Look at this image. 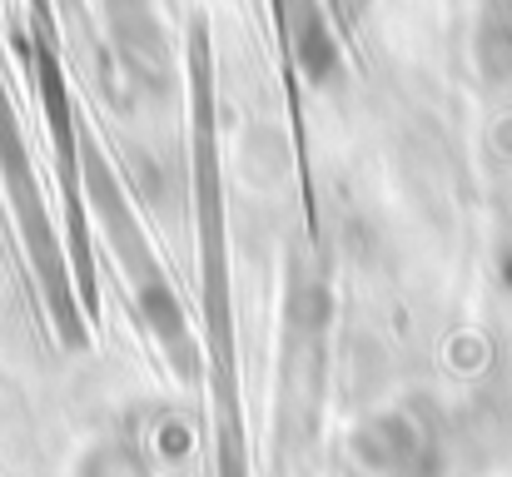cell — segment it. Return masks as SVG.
Listing matches in <instances>:
<instances>
[{
  "label": "cell",
  "instance_id": "7a4b0ae2",
  "mask_svg": "<svg viewBox=\"0 0 512 477\" xmlns=\"http://www.w3.org/2000/svg\"><path fill=\"white\" fill-rule=\"evenodd\" d=\"M80 189L90 194L95 219H100V229H105L115 259L125 264V279H130V289H135V314H140V323L150 328V338L160 343V353L174 363L179 378H199V343H194V333H189L184 304H179L174 284L165 279V269H160V259H155V244H150V234L140 229V219H135V209H130L120 179H115V169L105 164L100 145H95L90 135H80Z\"/></svg>",
  "mask_w": 512,
  "mask_h": 477
},
{
  "label": "cell",
  "instance_id": "6da1fadb",
  "mask_svg": "<svg viewBox=\"0 0 512 477\" xmlns=\"http://www.w3.org/2000/svg\"><path fill=\"white\" fill-rule=\"evenodd\" d=\"M189 120H194V204H199V264H204V333L219 393V477H249L239 398H234V328H229V269H224V179L214 130V65L204 20L189 30Z\"/></svg>",
  "mask_w": 512,
  "mask_h": 477
},
{
  "label": "cell",
  "instance_id": "3957f363",
  "mask_svg": "<svg viewBox=\"0 0 512 477\" xmlns=\"http://www.w3.org/2000/svg\"><path fill=\"white\" fill-rule=\"evenodd\" d=\"M0 174H5V189L15 194V219H20V234H25V249H30V264H35V279L45 289V304L60 323V338L70 348L85 343V323L75 309V289H70V264L55 244V229L45 219V204H40V184H35V164L25 150V135H20V120H15V105L5 95V75H0Z\"/></svg>",
  "mask_w": 512,
  "mask_h": 477
},
{
  "label": "cell",
  "instance_id": "8992f818",
  "mask_svg": "<svg viewBox=\"0 0 512 477\" xmlns=\"http://www.w3.org/2000/svg\"><path fill=\"white\" fill-rule=\"evenodd\" d=\"M274 15H279V35L289 40V55L304 70V80H314V85L334 80L339 75V40L329 30L324 0H274Z\"/></svg>",
  "mask_w": 512,
  "mask_h": 477
},
{
  "label": "cell",
  "instance_id": "277c9868",
  "mask_svg": "<svg viewBox=\"0 0 512 477\" xmlns=\"http://www.w3.org/2000/svg\"><path fill=\"white\" fill-rule=\"evenodd\" d=\"M348 453L378 477H433V433L418 423L413 408L368 413L353 428Z\"/></svg>",
  "mask_w": 512,
  "mask_h": 477
},
{
  "label": "cell",
  "instance_id": "52a82bcc",
  "mask_svg": "<svg viewBox=\"0 0 512 477\" xmlns=\"http://www.w3.org/2000/svg\"><path fill=\"white\" fill-rule=\"evenodd\" d=\"M75 477H155V463L145 458L140 443L105 438V443L85 448V458L75 463Z\"/></svg>",
  "mask_w": 512,
  "mask_h": 477
},
{
  "label": "cell",
  "instance_id": "5b68a950",
  "mask_svg": "<svg viewBox=\"0 0 512 477\" xmlns=\"http://www.w3.org/2000/svg\"><path fill=\"white\" fill-rule=\"evenodd\" d=\"M115 55L125 65V75L135 80V90L145 95H165V30L155 15V0H100Z\"/></svg>",
  "mask_w": 512,
  "mask_h": 477
}]
</instances>
